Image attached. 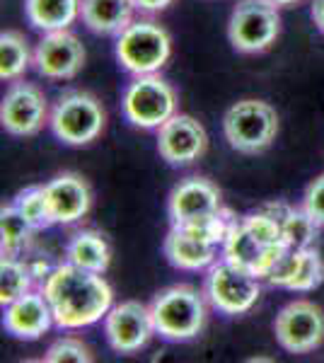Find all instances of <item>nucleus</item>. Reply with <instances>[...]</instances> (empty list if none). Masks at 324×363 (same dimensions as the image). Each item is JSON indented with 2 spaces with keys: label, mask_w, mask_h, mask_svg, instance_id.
Returning a JSON list of instances; mask_svg holds the SVG:
<instances>
[{
  "label": "nucleus",
  "mask_w": 324,
  "mask_h": 363,
  "mask_svg": "<svg viewBox=\"0 0 324 363\" xmlns=\"http://www.w3.org/2000/svg\"><path fill=\"white\" fill-rule=\"evenodd\" d=\"M41 294L49 301L54 322L61 330H82L107 318L114 298L102 274L87 272L70 262L51 269Z\"/></svg>",
  "instance_id": "f257e3e1"
},
{
  "label": "nucleus",
  "mask_w": 324,
  "mask_h": 363,
  "mask_svg": "<svg viewBox=\"0 0 324 363\" xmlns=\"http://www.w3.org/2000/svg\"><path fill=\"white\" fill-rule=\"evenodd\" d=\"M157 335L167 342H189L206 327L203 296L189 284H177L160 291L150 303Z\"/></svg>",
  "instance_id": "f03ea898"
},
{
  "label": "nucleus",
  "mask_w": 324,
  "mask_h": 363,
  "mask_svg": "<svg viewBox=\"0 0 324 363\" xmlns=\"http://www.w3.org/2000/svg\"><path fill=\"white\" fill-rule=\"evenodd\" d=\"M223 133L238 153H264L279 136V114L262 99H240L223 116Z\"/></svg>",
  "instance_id": "7ed1b4c3"
},
{
  "label": "nucleus",
  "mask_w": 324,
  "mask_h": 363,
  "mask_svg": "<svg viewBox=\"0 0 324 363\" xmlns=\"http://www.w3.org/2000/svg\"><path fill=\"white\" fill-rule=\"evenodd\" d=\"M49 124L54 136L66 145H87L102 136L107 112L102 102L85 90H70L58 97Z\"/></svg>",
  "instance_id": "20e7f679"
},
{
  "label": "nucleus",
  "mask_w": 324,
  "mask_h": 363,
  "mask_svg": "<svg viewBox=\"0 0 324 363\" xmlns=\"http://www.w3.org/2000/svg\"><path fill=\"white\" fill-rule=\"evenodd\" d=\"M172 54V39L152 20H133L116 39V58L133 75L157 73Z\"/></svg>",
  "instance_id": "39448f33"
},
{
  "label": "nucleus",
  "mask_w": 324,
  "mask_h": 363,
  "mask_svg": "<svg viewBox=\"0 0 324 363\" xmlns=\"http://www.w3.org/2000/svg\"><path fill=\"white\" fill-rule=\"evenodd\" d=\"M281 34L279 5L271 0H240L228 22V39L240 54H262Z\"/></svg>",
  "instance_id": "423d86ee"
},
{
  "label": "nucleus",
  "mask_w": 324,
  "mask_h": 363,
  "mask_svg": "<svg viewBox=\"0 0 324 363\" xmlns=\"http://www.w3.org/2000/svg\"><path fill=\"white\" fill-rule=\"evenodd\" d=\"M123 116L138 128H160L177 114L174 87L157 73L135 75L121 99Z\"/></svg>",
  "instance_id": "0eeeda50"
},
{
  "label": "nucleus",
  "mask_w": 324,
  "mask_h": 363,
  "mask_svg": "<svg viewBox=\"0 0 324 363\" xmlns=\"http://www.w3.org/2000/svg\"><path fill=\"white\" fill-rule=\"evenodd\" d=\"M262 296L259 277L247 269L223 259L211 264L206 277V298L218 313L223 315H245L257 306Z\"/></svg>",
  "instance_id": "6e6552de"
},
{
  "label": "nucleus",
  "mask_w": 324,
  "mask_h": 363,
  "mask_svg": "<svg viewBox=\"0 0 324 363\" xmlns=\"http://www.w3.org/2000/svg\"><path fill=\"white\" fill-rule=\"evenodd\" d=\"M276 342L288 354H310L324 344V310L312 301H293L274 320Z\"/></svg>",
  "instance_id": "1a4fd4ad"
},
{
  "label": "nucleus",
  "mask_w": 324,
  "mask_h": 363,
  "mask_svg": "<svg viewBox=\"0 0 324 363\" xmlns=\"http://www.w3.org/2000/svg\"><path fill=\"white\" fill-rule=\"evenodd\" d=\"M104 335L109 347L119 354H135L145 349L152 335H157L152 313L140 301H123L104 318Z\"/></svg>",
  "instance_id": "9d476101"
},
{
  "label": "nucleus",
  "mask_w": 324,
  "mask_h": 363,
  "mask_svg": "<svg viewBox=\"0 0 324 363\" xmlns=\"http://www.w3.org/2000/svg\"><path fill=\"white\" fill-rule=\"evenodd\" d=\"M49 116L46 95L34 83H13L0 104V124L10 136H34Z\"/></svg>",
  "instance_id": "9b49d317"
},
{
  "label": "nucleus",
  "mask_w": 324,
  "mask_h": 363,
  "mask_svg": "<svg viewBox=\"0 0 324 363\" xmlns=\"http://www.w3.org/2000/svg\"><path fill=\"white\" fill-rule=\"evenodd\" d=\"M208 148L206 128L189 114H174L157 128V153L174 167L194 165Z\"/></svg>",
  "instance_id": "f8f14e48"
},
{
  "label": "nucleus",
  "mask_w": 324,
  "mask_h": 363,
  "mask_svg": "<svg viewBox=\"0 0 324 363\" xmlns=\"http://www.w3.org/2000/svg\"><path fill=\"white\" fill-rule=\"evenodd\" d=\"M85 66V46L68 29L46 32L34 49V68L44 78L70 80Z\"/></svg>",
  "instance_id": "ddd939ff"
},
{
  "label": "nucleus",
  "mask_w": 324,
  "mask_h": 363,
  "mask_svg": "<svg viewBox=\"0 0 324 363\" xmlns=\"http://www.w3.org/2000/svg\"><path fill=\"white\" fill-rule=\"evenodd\" d=\"M288 247H269L247 228L245 218H230L225 240H223V257L233 264L247 269L259 279H267L271 267L279 262Z\"/></svg>",
  "instance_id": "4468645a"
},
{
  "label": "nucleus",
  "mask_w": 324,
  "mask_h": 363,
  "mask_svg": "<svg viewBox=\"0 0 324 363\" xmlns=\"http://www.w3.org/2000/svg\"><path fill=\"white\" fill-rule=\"evenodd\" d=\"M223 199L220 189L206 177H186L172 189L167 199V213L172 225H186L194 220L220 213Z\"/></svg>",
  "instance_id": "2eb2a0df"
},
{
  "label": "nucleus",
  "mask_w": 324,
  "mask_h": 363,
  "mask_svg": "<svg viewBox=\"0 0 324 363\" xmlns=\"http://www.w3.org/2000/svg\"><path fill=\"white\" fill-rule=\"evenodd\" d=\"M51 325H56V322L44 294L29 291L3 308V327L13 337L25 339V342L44 337L51 330Z\"/></svg>",
  "instance_id": "dca6fc26"
},
{
  "label": "nucleus",
  "mask_w": 324,
  "mask_h": 363,
  "mask_svg": "<svg viewBox=\"0 0 324 363\" xmlns=\"http://www.w3.org/2000/svg\"><path fill=\"white\" fill-rule=\"evenodd\" d=\"M49 206L54 213L56 223L70 225L85 218L87 211L92 206V191L90 184L75 172H63L44 184Z\"/></svg>",
  "instance_id": "f3484780"
},
{
  "label": "nucleus",
  "mask_w": 324,
  "mask_h": 363,
  "mask_svg": "<svg viewBox=\"0 0 324 363\" xmlns=\"http://www.w3.org/2000/svg\"><path fill=\"white\" fill-rule=\"evenodd\" d=\"M216 250L218 245L208 242L206 238L196 235L184 225H172L162 245L167 262L181 272H199V269L211 267L216 262Z\"/></svg>",
  "instance_id": "a211bd4d"
},
{
  "label": "nucleus",
  "mask_w": 324,
  "mask_h": 363,
  "mask_svg": "<svg viewBox=\"0 0 324 363\" xmlns=\"http://www.w3.org/2000/svg\"><path fill=\"white\" fill-rule=\"evenodd\" d=\"M133 0H80V20L95 34H121L133 22Z\"/></svg>",
  "instance_id": "6ab92c4d"
},
{
  "label": "nucleus",
  "mask_w": 324,
  "mask_h": 363,
  "mask_svg": "<svg viewBox=\"0 0 324 363\" xmlns=\"http://www.w3.org/2000/svg\"><path fill=\"white\" fill-rule=\"evenodd\" d=\"M25 15L34 29L58 32L80 17V0H25Z\"/></svg>",
  "instance_id": "aec40b11"
},
{
  "label": "nucleus",
  "mask_w": 324,
  "mask_h": 363,
  "mask_svg": "<svg viewBox=\"0 0 324 363\" xmlns=\"http://www.w3.org/2000/svg\"><path fill=\"white\" fill-rule=\"evenodd\" d=\"M66 259L70 264L87 269V272L104 274L111 262L109 242L104 240L102 233L97 230H80L78 235L70 238L66 247Z\"/></svg>",
  "instance_id": "412c9836"
},
{
  "label": "nucleus",
  "mask_w": 324,
  "mask_h": 363,
  "mask_svg": "<svg viewBox=\"0 0 324 363\" xmlns=\"http://www.w3.org/2000/svg\"><path fill=\"white\" fill-rule=\"evenodd\" d=\"M264 208L279 218L288 247H296V250L312 247V242H315V238H317V228L320 225L312 220V216L308 211L291 208V206H286V203H269V206H264Z\"/></svg>",
  "instance_id": "4be33fe9"
},
{
  "label": "nucleus",
  "mask_w": 324,
  "mask_h": 363,
  "mask_svg": "<svg viewBox=\"0 0 324 363\" xmlns=\"http://www.w3.org/2000/svg\"><path fill=\"white\" fill-rule=\"evenodd\" d=\"M34 63V54L29 51L25 34L15 29H5L0 34V78L3 83H13Z\"/></svg>",
  "instance_id": "5701e85b"
},
{
  "label": "nucleus",
  "mask_w": 324,
  "mask_h": 363,
  "mask_svg": "<svg viewBox=\"0 0 324 363\" xmlns=\"http://www.w3.org/2000/svg\"><path fill=\"white\" fill-rule=\"evenodd\" d=\"M34 233L37 230L29 225V220L17 211L15 203H8V206L3 203V208H0V247H3V255L17 257V252L29 245Z\"/></svg>",
  "instance_id": "b1692460"
},
{
  "label": "nucleus",
  "mask_w": 324,
  "mask_h": 363,
  "mask_svg": "<svg viewBox=\"0 0 324 363\" xmlns=\"http://www.w3.org/2000/svg\"><path fill=\"white\" fill-rule=\"evenodd\" d=\"M32 289V269L22 264L17 257L3 255L0 262V306L17 301L20 296L29 294Z\"/></svg>",
  "instance_id": "393cba45"
},
{
  "label": "nucleus",
  "mask_w": 324,
  "mask_h": 363,
  "mask_svg": "<svg viewBox=\"0 0 324 363\" xmlns=\"http://www.w3.org/2000/svg\"><path fill=\"white\" fill-rule=\"evenodd\" d=\"M15 206L29 220V225L34 230H44V228H51L56 223L44 186H27V189H22L15 196Z\"/></svg>",
  "instance_id": "a878e982"
},
{
  "label": "nucleus",
  "mask_w": 324,
  "mask_h": 363,
  "mask_svg": "<svg viewBox=\"0 0 324 363\" xmlns=\"http://www.w3.org/2000/svg\"><path fill=\"white\" fill-rule=\"evenodd\" d=\"M324 281V262L320 252L315 247L300 250V262L296 267V274L286 284L288 291H315Z\"/></svg>",
  "instance_id": "bb28decb"
},
{
  "label": "nucleus",
  "mask_w": 324,
  "mask_h": 363,
  "mask_svg": "<svg viewBox=\"0 0 324 363\" xmlns=\"http://www.w3.org/2000/svg\"><path fill=\"white\" fill-rule=\"evenodd\" d=\"M44 361H49V363H63V361L90 363L92 354H90V349H87V344H82L80 339L63 337V339H58V342H54L49 349H46Z\"/></svg>",
  "instance_id": "cd10ccee"
},
{
  "label": "nucleus",
  "mask_w": 324,
  "mask_h": 363,
  "mask_svg": "<svg viewBox=\"0 0 324 363\" xmlns=\"http://www.w3.org/2000/svg\"><path fill=\"white\" fill-rule=\"evenodd\" d=\"M303 208L312 216L317 225H324V172L308 184L303 196Z\"/></svg>",
  "instance_id": "c85d7f7f"
},
{
  "label": "nucleus",
  "mask_w": 324,
  "mask_h": 363,
  "mask_svg": "<svg viewBox=\"0 0 324 363\" xmlns=\"http://www.w3.org/2000/svg\"><path fill=\"white\" fill-rule=\"evenodd\" d=\"M133 3H135V8L143 10V13H162L174 0H133Z\"/></svg>",
  "instance_id": "c756f323"
},
{
  "label": "nucleus",
  "mask_w": 324,
  "mask_h": 363,
  "mask_svg": "<svg viewBox=\"0 0 324 363\" xmlns=\"http://www.w3.org/2000/svg\"><path fill=\"white\" fill-rule=\"evenodd\" d=\"M310 15H312V22L317 25V29L324 34V0H312Z\"/></svg>",
  "instance_id": "7c9ffc66"
},
{
  "label": "nucleus",
  "mask_w": 324,
  "mask_h": 363,
  "mask_svg": "<svg viewBox=\"0 0 324 363\" xmlns=\"http://www.w3.org/2000/svg\"><path fill=\"white\" fill-rule=\"evenodd\" d=\"M274 5H279V8H288V5H296L300 0H271Z\"/></svg>",
  "instance_id": "2f4dec72"
}]
</instances>
